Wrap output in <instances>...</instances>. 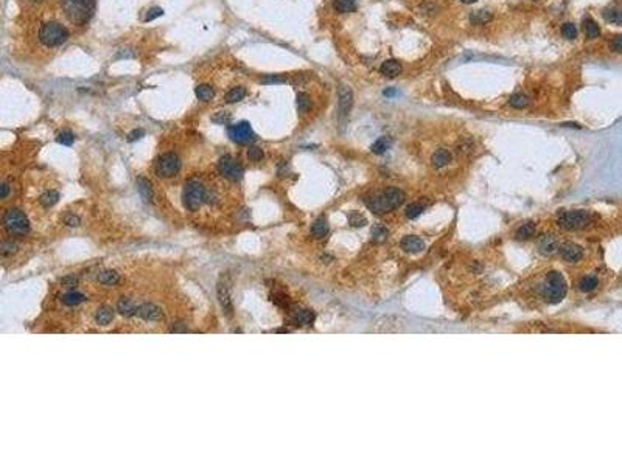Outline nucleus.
<instances>
[{"mask_svg":"<svg viewBox=\"0 0 622 466\" xmlns=\"http://www.w3.org/2000/svg\"><path fill=\"white\" fill-rule=\"evenodd\" d=\"M431 162L436 168H442V166H445L451 162V152L448 149H444V148L439 149V151H436L432 154V157H431Z\"/></svg>","mask_w":622,"mask_h":466,"instance_id":"obj_22","label":"nucleus"},{"mask_svg":"<svg viewBox=\"0 0 622 466\" xmlns=\"http://www.w3.org/2000/svg\"><path fill=\"white\" fill-rule=\"evenodd\" d=\"M404 201V193L398 188H388L378 194H374L369 199H366V205L369 207L374 213L381 215L392 211L400 207Z\"/></svg>","mask_w":622,"mask_h":466,"instance_id":"obj_1","label":"nucleus"},{"mask_svg":"<svg viewBox=\"0 0 622 466\" xmlns=\"http://www.w3.org/2000/svg\"><path fill=\"white\" fill-rule=\"evenodd\" d=\"M2 252L4 253H12V252H16V246H14V244H5L2 247Z\"/></svg>","mask_w":622,"mask_h":466,"instance_id":"obj_52","label":"nucleus"},{"mask_svg":"<svg viewBox=\"0 0 622 466\" xmlns=\"http://www.w3.org/2000/svg\"><path fill=\"white\" fill-rule=\"evenodd\" d=\"M180 169V159L174 152H166L162 154L160 157L156 160V174L159 177H173L179 173Z\"/></svg>","mask_w":622,"mask_h":466,"instance_id":"obj_8","label":"nucleus"},{"mask_svg":"<svg viewBox=\"0 0 622 466\" xmlns=\"http://www.w3.org/2000/svg\"><path fill=\"white\" fill-rule=\"evenodd\" d=\"M246 93H248V90H246V87H243V86L234 87V89H230L228 93H226V103L234 104V103L242 101V100H244Z\"/></svg>","mask_w":622,"mask_h":466,"instance_id":"obj_25","label":"nucleus"},{"mask_svg":"<svg viewBox=\"0 0 622 466\" xmlns=\"http://www.w3.org/2000/svg\"><path fill=\"white\" fill-rule=\"evenodd\" d=\"M352 103H353L352 90L348 87H342L339 90V114H341V117L348 115V112L352 109Z\"/></svg>","mask_w":622,"mask_h":466,"instance_id":"obj_15","label":"nucleus"},{"mask_svg":"<svg viewBox=\"0 0 622 466\" xmlns=\"http://www.w3.org/2000/svg\"><path fill=\"white\" fill-rule=\"evenodd\" d=\"M216 294H218V302H220V305L224 311V314L228 317H230L234 314V305H232V299H230V292L228 291V288L226 286L220 285Z\"/></svg>","mask_w":622,"mask_h":466,"instance_id":"obj_14","label":"nucleus"},{"mask_svg":"<svg viewBox=\"0 0 622 466\" xmlns=\"http://www.w3.org/2000/svg\"><path fill=\"white\" fill-rule=\"evenodd\" d=\"M204 199H206V190H204L202 183L194 180V179L187 180L186 185H184V191H182L184 205H186L188 210L194 211L202 205Z\"/></svg>","mask_w":622,"mask_h":466,"instance_id":"obj_6","label":"nucleus"},{"mask_svg":"<svg viewBox=\"0 0 622 466\" xmlns=\"http://www.w3.org/2000/svg\"><path fill=\"white\" fill-rule=\"evenodd\" d=\"M400 246L408 253H418L422 250H425V243H423V239H420L418 236H414V235L404 236L402 239Z\"/></svg>","mask_w":622,"mask_h":466,"instance_id":"obj_13","label":"nucleus"},{"mask_svg":"<svg viewBox=\"0 0 622 466\" xmlns=\"http://www.w3.org/2000/svg\"><path fill=\"white\" fill-rule=\"evenodd\" d=\"M566 291H568L566 280H564V277L560 272L552 271L548 274V277L544 278V283L542 286V294L546 302L560 303L564 299V295H566Z\"/></svg>","mask_w":622,"mask_h":466,"instance_id":"obj_3","label":"nucleus"},{"mask_svg":"<svg viewBox=\"0 0 622 466\" xmlns=\"http://www.w3.org/2000/svg\"><path fill=\"white\" fill-rule=\"evenodd\" d=\"M327 233H328V222H327V219H325V218H318L313 222V225H311V235H313L314 238H318V239H320L324 236H327Z\"/></svg>","mask_w":622,"mask_h":466,"instance_id":"obj_21","label":"nucleus"},{"mask_svg":"<svg viewBox=\"0 0 622 466\" xmlns=\"http://www.w3.org/2000/svg\"><path fill=\"white\" fill-rule=\"evenodd\" d=\"M529 103H530L529 96H528V95H524V93H515V95H512V96H510V100H508V104H510L512 107H515V109L528 107V106H529Z\"/></svg>","mask_w":622,"mask_h":466,"instance_id":"obj_34","label":"nucleus"},{"mask_svg":"<svg viewBox=\"0 0 622 466\" xmlns=\"http://www.w3.org/2000/svg\"><path fill=\"white\" fill-rule=\"evenodd\" d=\"M61 283H62V286H67V288H75L78 285V278L68 275V277H66V278L61 280Z\"/></svg>","mask_w":622,"mask_h":466,"instance_id":"obj_48","label":"nucleus"},{"mask_svg":"<svg viewBox=\"0 0 622 466\" xmlns=\"http://www.w3.org/2000/svg\"><path fill=\"white\" fill-rule=\"evenodd\" d=\"M292 320L299 327H305V325H311L314 322V313L310 309H296L292 313Z\"/></svg>","mask_w":622,"mask_h":466,"instance_id":"obj_18","label":"nucleus"},{"mask_svg":"<svg viewBox=\"0 0 622 466\" xmlns=\"http://www.w3.org/2000/svg\"><path fill=\"white\" fill-rule=\"evenodd\" d=\"M598 285H599V281H598V278L596 277H592V275H590V277H585V278H582V281H580V291H584V292H591V291H594L596 288H598Z\"/></svg>","mask_w":622,"mask_h":466,"instance_id":"obj_36","label":"nucleus"},{"mask_svg":"<svg viewBox=\"0 0 622 466\" xmlns=\"http://www.w3.org/2000/svg\"><path fill=\"white\" fill-rule=\"evenodd\" d=\"M58 201H60V193L54 191V190H48L44 194H40V197H39V202L47 208L53 207L54 204H58Z\"/></svg>","mask_w":622,"mask_h":466,"instance_id":"obj_31","label":"nucleus"},{"mask_svg":"<svg viewBox=\"0 0 622 466\" xmlns=\"http://www.w3.org/2000/svg\"><path fill=\"white\" fill-rule=\"evenodd\" d=\"M160 16H164V9H162V8H158V6H154V8H151V9L145 14V22H151V20L158 19V17H160Z\"/></svg>","mask_w":622,"mask_h":466,"instance_id":"obj_43","label":"nucleus"},{"mask_svg":"<svg viewBox=\"0 0 622 466\" xmlns=\"http://www.w3.org/2000/svg\"><path fill=\"white\" fill-rule=\"evenodd\" d=\"M534 233H535V222L529 221V222H524V224L521 225V227L516 230L515 236H516V239H520V241H522V239H529V238H532V236H534Z\"/></svg>","mask_w":622,"mask_h":466,"instance_id":"obj_28","label":"nucleus"},{"mask_svg":"<svg viewBox=\"0 0 622 466\" xmlns=\"http://www.w3.org/2000/svg\"><path fill=\"white\" fill-rule=\"evenodd\" d=\"M395 93H397V92H395L394 89H388V90H384V96H394Z\"/></svg>","mask_w":622,"mask_h":466,"instance_id":"obj_53","label":"nucleus"},{"mask_svg":"<svg viewBox=\"0 0 622 466\" xmlns=\"http://www.w3.org/2000/svg\"><path fill=\"white\" fill-rule=\"evenodd\" d=\"M584 31H585V34H586L588 39H596V37L600 36V28H599V25L594 20H592L591 17H585L584 19Z\"/></svg>","mask_w":622,"mask_h":466,"instance_id":"obj_27","label":"nucleus"},{"mask_svg":"<svg viewBox=\"0 0 622 466\" xmlns=\"http://www.w3.org/2000/svg\"><path fill=\"white\" fill-rule=\"evenodd\" d=\"M10 193H11V187L8 185V183H0V201L6 199V197L10 196Z\"/></svg>","mask_w":622,"mask_h":466,"instance_id":"obj_49","label":"nucleus"},{"mask_svg":"<svg viewBox=\"0 0 622 466\" xmlns=\"http://www.w3.org/2000/svg\"><path fill=\"white\" fill-rule=\"evenodd\" d=\"M602 16H604V19H605L606 22L614 23V25H618V26H620V25H622V12H620V9L614 8V6L605 8V9L602 11Z\"/></svg>","mask_w":622,"mask_h":466,"instance_id":"obj_24","label":"nucleus"},{"mask_svg":"<svg viewBox=\"0 0 622 466\" xmlns=\"http://www.w3.org/2000/svg\"><path fill=\"white\" fill-rule=\"evenodd\" d=\"M333 8L341 14L352 12L356 9V0H334Z\"/></svg>","mask_w":622,"mask_h":466,"instance_id":"obj_29","label":"nucleus"},{"mask_svg":"<svg viewBox=\"0 0 622 466\" xmlns=\"http://www.w3.org/2000/svg\"><path fill=\"white\" fill-rule=\"evenodd\" d=\"M34 2H40V0H34Z\"/></svg>","mask_w":622,"mask_h":466,"instance_id":"obj_55","label":"nucleus"},{"mask_svg":"<svg viewBox=\"0 0 622 466\" xmlns=\"http://www.w3.org/2000/svg\"><path fill=\"white\" fill-rule=\"evenodd\" d=\"M4 225L8 232L16 235H24L30 230V221H28L24 211L18 208H11L4 215Z\"/></svg>","mask_w":622,"mask_h":466,"instance_id":"obj_7","label":"nucleus"},{"mask_svg":"<svg viewBox=\"0 0 622 466\" xmlns=\"http://www.w3.org/2000/svg\"><path fill=\"white\" fill-rule=\"evenodd\" d=\"M560 255H562V258H563L564 261H568V263H577L578 260H582V257H584V250H582V247H580V246L572 244V243H568V244H564V246L560 249Z\"/></svg>","mask_w":622,"mask_h":466,"instance_id":"obj_12","label":"nucleus"},{"mask_svg":"<svg viewBox=\"0 0 622 466\" xmlns=\"http://www.w3.org/2000/svg\"><path fill=\"white\" fill-rule=\"evenodd\" d=\"M557 222L564 230H582L591 224V216L585 210H571L560 213Z\"/></svg>","mask_w":622,"mask_h":466,"instance_id":"obj_5","label":"nucleus"},{"mask_svg":"<svg viewBox=\"0 0 622 466\" xmlns=\"http://www.w3.org/2000/svg\"><path fill=\"white\" fill-rule=\"evenodd\" d=\"M62 11L72 23L84 25L94 16L95 0H62Z\"/></svg>","mask_w":622,"mask_h":466,"instance_id":"obj_2","label":"nucleus"},{"mask_svg":"<svg viewBox=\"0 0 622 466\" xmlns=\"http://www.w3.org/2000/svg\"><path fill=\"white\" fill-rule=\"evenodd\" d=\"M348 222L353 225V227H362V225L367 224V219L361 213H358V211H352V213L348 215Z\"/></svg>","mask_w":622,"mask_h":466,"instance_id":"obj_41","label":"nucleus"},{"mask_svg":"<svg viewBox=\"0 0 622 466\" xmlns=\"http://www.w3.org/2000/svg\"><path fill=\"white\" fill-rule=\"evenodd\" d=\"M64 224L68 225V227H78V225L81 224V219L75 215H67L64 218Z\"/></svg>","mask_w":622,"mask_h":466,"instance_id":"obj_45","label":"nucleus"},{"mask_svg":"<svg viewBox=\"0 0 622 466\" xmlns=\"http://www.w3.org/2000/svg\"><path fill=\"white\" fill-rule=\"evenodd\" d=\"M425 210V205H422V204H411V205H408V208H406V216L409 218V219H414V218H417V216H420L422 215V211Z\"/></svg>","mask_w":622,"mask_h":466,"instance_id":"obj_39","label":"nucleus"},{"mask_svg":"<svg viewBox=\"0 0 622 466\" xmlns=\"http://www.w3.org/2000/svg\"><path fill=\"white\" fill-rule=\"evenodd\" d=\"M229 137H230V140H234L235 143L248 145V143L252 142L254 138H256V134H254L250 124L248 121H240L236 124L229 126Z\"/></svg>","mask_w":622,"mask_h":466,"instance_id":"obj_10","label":"nucleus"},{"mask_svg":"<svg viewBox=\"0 0 622 466\" xmlns=\"http://www.w3.org/2000/svg\"><path fill=\"white\" fill-rule=\"evenodd\" d=\"M296 103H298V109H299V112H302V114H304V112H308L310 107H311L310 96L306 93H304V92L298 93V100H296Z\"/></svg>","mask_w":622,"mask_h":466,"instance_id":"obj_37","label":"nucleus"},{"mask_svg":"<svg viewBox=\"0 0 622 466\" xmlns=\"http://www.w3.org/2000/svg\"><path fill=\"white\" fill-rule=\"evenodd\" d=\"M263 157H264V154H263V149L262 148H258V146H250L248 149V159L250 162H260V160H263Z\"/></svg>","mask_w":622,"mask_h":466,"instance_id":"obj_42","label":"nucleus"},{"mask_svg":"<svg viewBox=\"0 0 622 466\" xmlns=\"http://www.w3.org/2000/svg\"><path fill=\"white\" fill-rule=\"evenodd\" d=\"M490 19H492V14L488 11H484V9L474 11L472 16H470V20H472L473 25H482V23L488 22Z\"/></svg>","mask_w":622,"mask_h":466,"instance_id":"obj_35","label":"nucleus"},{"mask_svg":"<svg viewBox=\"0 0 622 466\" xmlns=\"http://www.w3.org/2000/svg\"><path fill=\"white\" fill-rule=\"evenodd\" d=\"M68 39L67 28L58 22L44 23L39 30V40L46 47H58Z\"/></svg>","mask_w":622,"mask_h":466,"instance_id":"obj_4","label":"nucleus"},{"mask_svg":"<svg viewBox=\"0 0 622 466\" xmlns=\"http://www.w3.org/2000/svg\"><path fill=\"white\" fill-rule=\"evenodd\" d=\"M229 120H230V115L228 114V112H218L216 115L212 117V121H214V123H220V124L229 123Z\"/></svg>","mask_w":622,"mask_h":466,"instance_id":"obj_44","label":"nucleus"},{"mask_svg":"<svg viewBox=\"0 0 622 466\" xmlns=\"http://www.w3.org/2000/svg\"><path fill=\"white\" fill-rule=\"evenodd\" d=\"M56 142L61 143V145H66V146H70V145H74V142H75V135L70 131H61L58 135H56Z\"/></svg>","mask_w":622,"mask_h":466,"instance_id":"obj_38","label":"nucleus"},{"mask_svg":"<svg viewBox=\"0 0 622 466\" xmlns=\"http://www.w3.org/2000/svg\"><path fill=\"white\" fill-rule=\"evenodd\" d=\"M390 145H392V140H390V137H380L376 142L372 145V152L374 154H384L389 148H390Z\"/></svg>","mask_w":622,"mask_h":466,"instance_id":"obj_32","label":"nucleus"},{"mask_svg":"<svg viewBox=\"0 0 622 466\" xmlns=\"http://www.w3.org/2000/svg\"><path fill=\"white\" fill-rule=\"evenodd\" d=\"M118 280H120V275H118L117 271H104V272H102L100 275H98V281H100V283L104 285V286L117 285Z\"/></svg>","mask_w":622,"mask_h":466,"instance_id":"obj_30","label":"nucleus"},{"mask_svg":"<svg viewBox=\"0 0 622 466\" xmlns=\"http://www.w3.org/2000/svg\"><path fill=\"white\" fill-rule=\"evenodd\" d=\"M372 235L375 236V239H383V238H386V236H388V230H386V229H383V227H375V229L372 230Z\"/></svg>","mask_w":622,"mask_h":466,"instance_id":"obj_50","label":"nucleus"},{"mask_svg":"<svg viewBox=\"0 0 622 466\" xmlns=\"http://www.w3.org/2000/svg\"><path fill=\"white\" fill-rule=\"evenodd\" d=\"M218 171H220L221 176H224L226 179H229V180H234V182L240 180L244 174V169L232 157V155H222V157L220 159V162H218Z\"/></svg>","mask_w":622,"mask_h":466,"instance_id":"obj_9","label":"nucleus"},{"mask_svg":"<svg viewBox=\"0 0 622 466\" xmlns=\"http://www.w3.org/2000/svg\"><path fill=\"white\" fill-rule=\"evenodd\" d=\"M538 247H540V252L543 253V255H552V253H556L557 249H558V243L552 235H544L540 239Z\"/></svg>","mask_w":622,"mask_h":466,"instance_id":"obj_19","label":"nucleus"},{"mask_svg":"<svg viewBox=\"0 0 622 466\" xmlns=\"http://www.w3.org/2000/svg\"><path fill=\"white\" fill-rule=\"evenodd\" d=\"M95 319H96L98 325H102V327H106V325H109L112 320H114V311H112L109 306H102L100 309L96 311Z\"/></svg>","mask_w":622,"mask_h":466,"instance_id":"obj_23","label":"nucleus"},{"mask_svg":"<svg viewBox=\"0 0 622 466\" xmlns=\"http://www.w3.org/2000/svg\"><path fill=\"white\" fill-rule=\"evenodd\" d=\"M137 190H138L140 196H142V199L145 202H152V199H154V190H152L151 182L146 177H138L137 179Z\"/></svg>","mask_w":622,"mask_h":466,"instance_id":"obj_16","label":"nucleus"},{"mask_svg":"<svg viewBox=\"0 0 622 466\" xmlns=\"http://www.w3.org/2000/svg\"><path fill=\"white\" fill-rule=\"evenodd\" d=\"M460 2H464V3H474L476 0H460Z\"/></svg>","mask_w":622,"mask_h":466,"instance_id":"obj_54","label":"nucleus"},{"mask_svg":"<svg viewBox=\"0 0 622 466\" xmlns=\"http://www.w3.org/2000/svg\"><path fill=\"white\" fill-rule=\"evenodd\" d=\"M61 300L67 306H76V305H80V303H82L84 300H86V297H84V295L80 294V292H67V294L62 295Z\"/></svg>","mask_w":622,"mask_h":466,"instance_id":"obj_33","label":"nucleus"},{"mask_svg":"<svg viewBox=\"0 0 622 466\" xmlns=\"http://www.w3.org/2000/svg\"><path fill=\"white\" fill-rule=\"evenodd\" d=\"M194 93L198 96V100L206 101V103L210 101V100H214V96H215L214 87L208 86V84H200V86L194 89Z\"/></svg>","mask_w":622,"mask_h":466,"instance_id":"obj_26","label":"nucleus"},{"mask_svg":"<svg viewBox=\"0 0 622 466\" xmlns=\"http://www.w3.org/2000/svg\"><path fill=\"white\" fill-rule=\"evenodd\" d=\"M284 81H285V78L277 76V75H270V76H264L262 79L263 84H277V82H284Z\"/></svg>","mask_w":622,"mask_h":466,"instance_id":"obj_47","label":"nucleus"},{"mask_svg":"<svg viewBox=\"0 0 622 466\" xmlns=\"http://www.w3.org/2000/svg\"><path fill=\"white\" fill-rule=\"evenodd\" d=\"M136 316H138L140 319H144V320L158 322V320H162L164 313H162V309H160L159 306H156V305H152V303H145V305H140V306H137V313H136Z\"/></svg>","mask_w":622,"mask_h":466,"instance_id":"obj_11","label":"nucleus"},{"mask_svg":"<svg viewBox=\"0 0 622 466\" xmlns=\"http://www.w3.org/2000/svg\"><path fill=\"white\" fill-rule=\"evenodd\" d=\"M562 34L566 37V39H570V40L576 39L577 37V28H576V25L571 23V22L563 23V26H562Z\"/></svg>","mask_w":622,"mask_h":466,"instance_id":"obj_40","label":"nucleus"},{"mask_svg":"<svg viewBox=\"0 0 622 466\" xmlns=\"http://www.w3.org/2000/svg\"><path fill=\"white\" fill-rule=\"evenodd\" d=\"M117 309H118V313L122 314V316H124V317H132V316H136V313H137V306L132 303V300L131 299H128V297H122L120 300H118V303H117Z\"/></svg>","mask_w":622,"mask_h":466,"instance_id":"obj_20","label":"nucleus"},{"mask_svg":"<svg viewBox=\"0 0 622 466\" xmlns=\"http://www.w3.org/2000/svg\"><path fill=\"white\" fill-rule=\"evenodd\" d=\"M612 47H613V50H614L616 53H620V51H622V36H616V37L613 39V42H612Z\"/></svg>","mask_w":622,"mask_h":466,"instance_id":"obj_51","label":"nucleus"},{"mask_svg":"<svg viewBox=\"0 0 622 466\" xmlns=\"http://www.w3.org/2000/svg\"><path fill=\"white\" fill-rule=\"evenodd\" d=\"M142 137H145V131L144 129H134L128 134V142H137Z\"/></svg>","mask_w":622,"mask_h":466,"instance_id":"obj_46","label":"nucleus"},{"mask_svg":"<svg viewBox=\"0 0 622 466\" xmlns=\"http://www.w3.org/2000/svg\"><path fill=\"white\" fill-rule=\"evenodd\" d=\"M380 72H381V75H384L388 78H395V76H398L402 73V65H400L398 61L388 59V61H384L383 64H381Z\"/></svg>","mask_w":622,"mask_h":466,"instance_id":"obj_17","label":"nucleus"}]
</instances>
